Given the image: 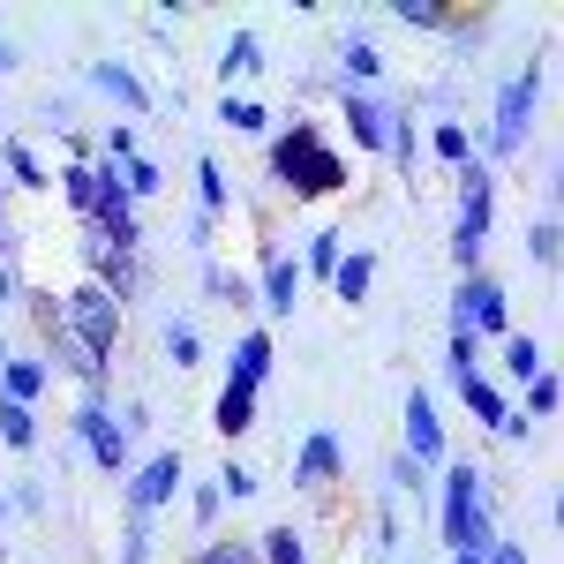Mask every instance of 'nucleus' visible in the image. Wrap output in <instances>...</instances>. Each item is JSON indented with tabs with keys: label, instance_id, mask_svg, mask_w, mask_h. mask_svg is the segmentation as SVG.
Instances as JSON below:
<instances>
[{
	"label": "nucleus",
	"instance_id": "nucleus-1",
	"mask_svg": "<svg viewBox=\"0 0 564 564\" xmlns=\"http://www.w3.org/2000/svg\"><path fill=\"white\" fill-rule=\"evenodd\" d=\"M263 174H271V188H286L294 204H324V196H347L354 188L347 151L324 135L316 113H294L286 129L263 143Z\"/></svg>",
	"mask_w": 564,
	"mask_h": 564
},
{
	"label": "nucleus",
	"instance_id": "nucleus-2",
	"mask_svg": "<svg viewBox=\"0 0 564 564\" xmlns=\"http://www.w3.org/2000/svg\"><path fill=\"white\" fill-rule=\"evenodd\" d=\"M430 505H436L444 557H481L497 542V497H489V475L475 459H444V481L430 489Z\"/></svg>",
	"mask_w": 564,
	"mask_h": 564
},
{
	"label": "nucleus",
	"instance_id": "nucleus-3",
	"mask_svg": "<svg viewBox=\"0 0 564 564\" xmlns=\"http://www.w3.org/2000/svg\"><path fill=\"white\" fill-rule=\"evenodd\" d=\"M542 84H550V53H534L520 76H505V84H497V106H489V135L475 143L481 166H512L527 143H534V98H542Z\"/></svg>",
	"mask_w": 564,
	"mask_h": 564
},
{
	"label": "nucleus",
	"instance_id": "nucleus-4",
	"mask_svg": "<svg viewBox=\"0 0 564 564\" xmlns=\"http://www.w3.org/2000/svg\"><path fill=\"white\" fill-rule=\"evenodd\" d=\"M489 226H497V174H489L481 159H467V166H459V218H452V263H459V279L481 271Z\"/></svg>",
	"mask_w": 564,
	"mask_h": 564
},
{
	"label": "nucleus",
	"instance_id": "nucleus-5",
	"mask_svg": "<svg viewBox=\"0 0 564 564\" xmlns=\"http://www.w3.org/2000/svg\"><path fill=\"white\" fill-rule=\"evenodd\" d=\"M181 489H188V459H181L174 444L143 452L129 475H121V520H151V527H159V512L174 505Z\"/></svg>",
	"mask_w": 564,
	"mask_h": 564
},
{
	"label": "nucleus",
	"instance_id": "nucleus-6",
	"mask_svg": "<svg viewBox=\"0 0 564 564\" xmlns=\"http://www.w3.org/2000/svg\"><path fill=\"white\" fill-rule=\"evenodd\" d=\"M68 430H76V444H84V459L98 467V475L121 481L135 467V444L121 436V422H113V391H106V384L76 391V422H68Z\"/></svg>",
	"mask_w": 564,
	"mask_h": 564
},
{
	"label": "nucleus",
	"instance_id": "nucleus-7",
	"mask_svg": "<svg viewBox=\"0 0 564 564\" xmlns=\"http://www.w3.org/2000/svg\"><path fill=\"white\" fill-rule=\"evenodd\" d=\"M61 324H68V339L84 354H98L106 369H113V347H121V324H129V308L113 302V294H98L90 279H76L68 294H61Z\"/></svg>",
	"mask_w": 564,
	"mask_h": 564
},
{
	"label": "nucleus",
	"instance_id": "nucleus-8",
	"mask_svg": "<svg viewBox=\"0 0 564 564\" xmlns=\"http://www.w3.org/2000/svg\"><path fill=\"white\" fill-rule=\"evenodd\" d=\"M452 324L475 332V339H505V332H512V294H505V279H497V271H467L459 294H452Z\"/></svg>",
	"mask_w": 564,
	"mask_h": 564
},
{
	"label": "nucleus",
	"instance_id": "nucleus-9",
	"mask_svg": "<svg viewBox=\"0 0 564 564\" xmlns=\"http://www.w3.org/2000/svg\"><path fill=\"white\" fill-rule=\"evenodd\" d=\"M399 113H406V98H391V90H339V129L354 135V151H384Z\"/></svg>",
	"mask_w": 564,
	"mask_h": 564
},
{
	"label": "nucleus",
	"instance_id": "nucleus-10",
	"mask_svg": "<svg viewBox=\"0 0 564 564\" xmlns=\"http://www.w3.org/2000/svg\"><path fill=\"white\" fill-rule=\"evenodd\" d=\"M339 481H347V444H339V430H302V444H294V489L302 497H324Z\"/></svg>",
	"mask_w": 564,
	"mask_h": 564
},
{
	"label": "nucleus",
	"instance_id": "nucleus-11",
	"mask_svg": "<svg viewBox=\"0 0 564 564\" xmlns=\"http://www.w3.org/2000/svg\"><path fill=\"white\" fill-rule=\"evenodd\" d=\"M414 467H444L452 459V436H444V414H436V399L422 384L406 391V444H399Z\"/></svg>",
	"mask_w": 564,
	"mask_h": 564
},
{
	"label": "nucleus",
	"instance_id": "nucleus-12",
	"mask_svg": "<svg viewBox=\"0 0 564 564\" xmlns=\"http://www.w3.org/2000/svg\"><path fill=\"white\" fill-rule=\"evenodd\" d=\"M271 369H279V339H271L263 324H249V332L234 339V354H226V384H234V391H257V399H263Z\"/></svg>",
	"mask_w": 564,
	"mask_h": 564
},
{
	"label": "nucleus",
	"instance_id": "nucleus-13",
	"mask_svg": "<svg viewBox=\"0 0 564 564\" xmlns=\"http://www.w3.org/2000/svg\"><path fill=\"white\" fill-rule=\"evenodd\" d=\"M257 308H271V316H294V302H302V263L286 257V249H257Z\"/></svg>",
	"mask_w": 564,
	"mask_h": 564
},
{
	"label": "nucleus",
	"instance_id": "nucleus-14",
	"mask_svg": "<svg viewBox=\"0 0 564 564\" xmlns=\"http://www.w3.org/2000/svg\"><path fill=\"white\" fill-rule=\"evenodd\" d=\"M84 90L90 98H106V106H121V113H151V84H143V76H135L129 61H90L84 68Z\"/></svg>",
	"mask_w": 564,
	"mask_h": 564
},
{
	"label": "nucleus",
	"instance_id": "nucleus-15",
	"mask_svg": "<svg viewBox=\"0 0 564 564\" xmlns=\"http://www.w3.org/2000/svg\"><path fill=\"white\" fill-rule=\"evenodd\" d=\"M84 279L98 286V294H113L121 308H135V302H143V279H151V263L135 257V249H106L98 263H84Z\"/></svg>",
	"mask_w": 564,
	"mask_h": 564
},
{
	"label": "nucleus",
	"instance_id": "nucleus-16",
	"mask_svg": "<svg viewBox=\"0 0 564 564\" xmlns=\"http://www.w3.org/2000/svg\"><path fill=\"white\" fill-rule=\"evenodd\" d=\"M339 90H384V53H377L369 31L339 39Z\"/></svg>",
	"mask_w": 564,
	"mask_h": 564
},
{
	"label": "nucleus",
	"instance_id": "nucleus-17",
	"mask_svg": "<svg viewBox=\"0 0 564 564\" xmlns=\"http://www.w3.org/2000/svg\"><path fill=\"white\" fill-rule=\"evenodd\" d=\"M45 384H53L45 354H0V399H15V406H39Z\"/></svg>",
	"mask_w": 564,
	"mask_h": 564
},
{
	"label": "nucleus",
	"instance_id": "nucleus-18",
	"mask_svg": "<svg viewBox=\"0 0 564 564\" xmlns=\"http://www.w3.org/2000/svg\"><path fill=\"white\" fill-rule=\"evenodd\" d=\"M0 174H8V188H31V196L53 188V166L39 159V143H23V135H8V143H0Z\"/></svg>",
	"mask_w": 564,
	"mask_h": 564
},
{
	"label": "nucleus",
	"instance_id": "nucleus-19",
	"mask_svg": "<svg viewBox=\"0 0 564 564\" xmlns=\"http://www.w3.org/2000/svg\"><path fill=\"white\" fill-rule=\"evenodd\" d=\"M332 294H339L347 308L369 302V294H377V249H347V257H339V271H332Z\"/></svg>",
	"mask_w": 564,
	"mask_h": 564
},
{
	"label": "nucleus",
	"instance_id": "nucleus-20",
	"mask_svg": "<svg viewBox=\"0 0 564 564\" xmlns=\"http://www.w3.org/2000/svg\"><path fill=\"white\" fill-rule=\"evenodd\" d=\"M422 143H430V151H436V159H444V166H452V174H459V166L475 159V129H467L459 113H436L430 129H422Z\"/></svg>",
	"mask_w": 564,
	"mask_h": 564
},
{
	"label": "nucleus",
	"instance_id": "nucleus-21",
	"mask_svg": "<svg viewBox=\"0 0 564 564\" xmlns=\"http://www.w3.org/2000/svg\"><path fill=\"white\" fill-rule=\"evenodd\" d=\"M212 430L234 444V436H249L257 430V391H234V384H218V399H212Z\"/></svg>",
	"mask_w": 564,
	"mask_h": 564
},
{
	"label": "nucleus",
	"instance_id": "nucleus-22",
	"mask_svg": "<svg viewBox=\"0 0 564 564\" xmlns=\"http://www.w3.org/2000/svg\"><path fill=\"white\" fill-rule=\"evenodd\" d=\"M459 391V406H467V414H475L481 430L497 436V422H505V414H512V399H505V384H489V377H467V384H452Z\"/></svg>",
	"mask_w": 564,
	"mask_h": 564
},
{
	"label": "nucleus",
	"instance_id": "nucleus-23",
	"mask_svg": "<svg viewBox=\"0 0 564 564\" xmlns=\"http://www.w3.org/2000/svg\"><path fill=\"white\" fill-rule=\"evenodd\" d=\"M196 212H204V218L234 212V174L218 166V151H204V159H196Z\"/></svg>",
	"mask_w": 564,
	"mask_h": 564
},
{
	"label": "nucleus",
	"instance_id": "nucleus-24",
	"mask_svg": "<svg viewBox=\"0 0 564 564\" xmlns=\"http://www.w3.org/2000/svg\"><path fill=\"white\" fill-rule=\"evenodd\" d=\"M263 68V39L257 31H234V39L218 45V84H249Z\"/></svg>",
	"mask_w": 564,
	"mask_h": 564
},
{
	"label": "nucleus",
	"instance_id": "nucleus-25",
	"mask_svg": "<svg viewBox=\"0 0 564 564\" xmlns=\"http://www.w3.org/2000/svg\"><path fill=\"white\" fill-rule=\"evenodd\" d=\"M218 129H234V135H271V106H263V98H249V90H226V98H218Z\"/></svg>",
	"mask_w": 564,
	"mask_h": 564
},
{
	"label": "nucleus",
	"instance_id": "nucleus-26",
	"mask_svg": "<svg viewBox=\"0 0 564 564\" xmlns=\"http://www.w3.org/2000/svg\"><path fill=\"white\" fill-rule=\"evenodd\" d=\"M391 15H399L406 31H430V39H452V23H459L452 0H391Z\"/></svg>",
	"mask_w": 564,
	"mask_h": 564
},
{
	"label": "nucleus",
	"instance_id": "nucleus-27",
	"mask_svg": "<svg viewBox=\"0 0 564 564\" xmlns=\"http://www.w3.org/2000/svg\"><path fill=\"white\" fill-rule=\"evenodd\" d=\"M159 354H166L174 369H196V361H204V332H196L188 316H159Z\"/></svg>",
	"mask_w": 564,
	"mask_h": 564
},
{
	"label": "nucleus",
	"instance_id": "nucleus-28",
	"mask_svg": "<svg viewBox=\"0 0 564 564\" xmlns=\"http://www.w3.org/2000/svg\"><path fill=\"white\" fill-rule=\"evenodd\" d=\"M196 279H204V294H212V302H226V308H257V286H249V279H241V271H226V263H196Z\"/></svg>",
	"mask_w": 564,
	"mask_h": 564
},
{
	"label": "nucleus",
	"instance_id": "nucleus-29",
	"mask_svg": "<svg viewBox=\"0 0 564 564\" xmlns=\"http://www.w3.org/2000/svg\"><path fill=\"white\" fill-rule=\"evenodd\" d=\"M557 406H564V391H557V377L542 369V377H527V384H520V406H512V414L534 430V422H557Z\"/></svg>",
	"mask_w": 564,
	"mask_h": 564
},
{
	"label": "nucleus",
	"instance_id": "nucleus-30",
	"mask_svg": "<svg viewBox=\"0 0 564 564\" xmlns=\"http://www.w3.org/2000/svg\"><path fill=\"white\" fill-rule=\"evenodd\" d=\"M0 444H8L15 459H31V452H39V406H15V399H0Z\"/></svg>",
	"mask_w": 564,
	"mask_h": 564
},
{
	"label": "nucleus",
	"instance_id": "nucleus-31",
	"mask_svg": "<svg viewBox=\"0 0 564 564\" xmlns=\"http://www.w3.org/2000/svg\"><path fill=\"white\" fill-rule=\"evenodd\" d=\"M497 347H505V377H512V384L542 377V339H534V332H520V324H512V332H505Z\"/></svg>",
	"mask_w": 564,
	"mask_h": 564
},
{
	"label": "nucleus",
	"instance_id": "nucleus-32",
	"mask_svg": "<svg viewBox=\"0 0 564 564\" xmlns=\"http://www.w3.org/2000/svg\"><path fill=\"white\" fill-rule=\"evenodd\" d=\"M53 188H61V204L84 218V226L98 218V181H90V166H61V174H53Z\"/></svg>",
	"mask_w": 564,
	"mask_h": 564
},
{
	"label": "nucleus",
	"instance_id": "nucleus-33",
	"mask_svg": "<svg viewBox=\"0 0 564 564\" xmlns=\"http://www.w3.org/2000/svg\"><path fill=\"white\" fill-rule=\"evenodd\" d=\"M339 257H347V241H339V226H324V234H316V241H308L302 257V279H324V286H332V271H339Z\"/></svg>",
	"mask_w": 564,
	"mask_h": 564
},
{
	"label": "nucleus",
	"instance_id": "nucleus-34",
	"mask_svg": "<svg viewBox=\"0 0 564 564\" xmlns=\"http://www.w3.org/2000/svg\"><path fill=\"white\" fill-rule=\"evenodd\" d=\"M121 181H129V204H159V188H166V159L135 151L129 166H121Z\"/></svg>",
	"mask_w": 564,
	"mask_h": 564
},
{
	"label": "nucleus",
	"instance_id": "nucleus-35",
	"mask_svg": "<svg viewBox=\"0 0 564 564\" xmlns=\"http://www.w3.org/2000/svg\"><path fill=\"white\" fill-rule=\"evenodd\" d=\"M257 564H308L302 527H263L257 534Z\"/></svg>",
	"mask_w": 564,
	"mask_h": 564
},
{
	"label": "nucleus",
	"instance_id": "nucleus-36",
	"mask_svg": "<svg viewBox=\"0 0 564 564\" xmlns=\"http://www.w3.org/2000/svg\"><path fill=\"white\" fill-rule=\"evenodd\" d=\"M557 257H564L557 212H542V218H534V226H527V263H534V271H557Z\"/></svg>",
	"mask_w": 564,
	"mask_h": 564
},
{
	"label": "nucleus",
	"instance_id": "nucleus-37",
	"mask_svg": "<svg viewBox=\"0 0 564 564\" xmlns=\"http://www.w3.org/2000/svg\"><path fill=\"white\" fill-rule=\"evenodd\" d=\"M444 377H452V384L481 377V339H475V332H459V324H452V339H444Z\"/></svg>",
	"mask_w": 564,
	"mask_h": 564
},
{
	"label": "nucleus",
	"instance_id": "nucleus-38",
	"mask_svg": "<svg viewBox=\"0 0 564 564\" xmlns=\"http://www.w3.org/2000/svg\"><path fill=\"white\" fill-rule=\"evenodd\" d=\"M188 564H257V542H234V534H204Z\"/></svg>",
	"mask_w": 564,
	"mask_h": 564
},
{
	"label": "nucleus",
	"instance_id": "nucleus-39",
	"mask_svg": "<svg viewBox=\"0 0 564 564\" xmlns=\"http://www.w3.org/2000/svg\"><path fill=\"white\" fill-rule=\"evenodd\" d=\"M384 159L399 166V174H406V166L422 159V121H414V113H399V121H391V135H384Z\"/></svg>",
	"mask_w": 564,
	"mask_h": 564
},
{
	"label": "nucleus",
	"instance_id": "nucleus-40",
	"mask_svg": "<svg viewBox=\"0 0 564 564\" xmlns=\"http://www.w3.org/2000/svg\"><path fill=\"white\" fill-rule=\"evenodd\" d=\"M384 481H391V489H399V497H414V505L430 497V467H414L406 452H391V459H384Z\"/></svg>",
	"mask_w": 564,
	"mask_h": 564
},
{
	"label": "nucleus",
	"instance_id": "nucleus-41",
	"mask_svg": "<svg viewBox=\"0 0 564 564\" xmlns=\"http://www.w3.org/2000/svg\"><path fill=\"white\" fill-rule=\"evenodd\" d=\"M212 481H218V497H226V505H249V497H257V475H249L241 459H226Z\"/></svg>",
	"mask_w": 564,
	"mask_h": 564
},
{
	"label": "nucleus",
	"instance_id": "nucleus-42",
	"mask_svg": "<svg viewBox=\"0 0 564 564\" xmlns=\"http://www.w3.org/2000/svg\"><path fill=\"white\" fill-rule=\"evenodd\" d=\"M113 564H151V520H121V550Z\"/></svg>",
	"mask_w": 564,
	"mask_h": 564
},
{
	"label": "nucleus",
	"instance_id": "nucleus-43",
	"mask_svg": "<svg viewBox=\"0 0 564 564\" xmlns=\"http://www.w3.org/2000/svg\"><path fill=\"white\" fill-rule=\"evenodd\" d=\"M188 512H196V534H218V512H226L218 481H204V489H188Z\"/></svg>",
	"mask_w": 564,
	"mask_h": 564
},
{
	"label": "nucleus",
	"instance_id": "nucleus-44",
	"mask_svg": "<svg viewBox=\"0 0 564 564\" xmlns=\"http://www.w3.org/2000/svg\"><path fill=\"white\" fill-rule=\"evenodd\" d=\"M8 512L39 520V512H45V489H39V481H8Z\"/></svg>",
	"mask_w": 564,
	"mask_h": 564
},
{
	"label": "nucleus",
	"instance_id": "nucleus-45",
	"mask_svg": "<svg viewBox=\"0 0 564 564\" xmlns=\"http://www.w3.org/2000/svg\"><path fill=\"white\" fill-rule=\"evenodd\" d=\"M481 564H534L520 550V542H512V534H497V542H489V550H481Z\"/></svg>",
	"mask_w": 564,
	"mask_h": 564
},
{
	"label": "nucleus",
	"instance_id": "nucleus-46",
	"mask_svg": "<svg viewBox=\"0 0 564 564\" xmlns=\"http://www.w3.org/2000/svg\"><path fill=\"white\" fill-rule=\"evenodd\" d=\"M23 286H31V279H23L15 263H0V302H23Z\"/></svg>",
	"mask_w": 564,
	"mask_h": 564
},
{
	"label": "nucleus",
	"instance_id": "nucleus-47",
	"mask_svg": "<svg viewBox=\"0 0 564 564\" xmlns=\"http://www.w3.org/2000/svg\"><path fill=\"white\" fill-rule=\"evenodd\" d=\"M8 68H23V53H15V39H0V76H8Z\"/></svg>",
	"mask_w": 564,
	"mask_h": 564
},
{
	"label": "nucleus",
	"instance_id": "nucleus-48",
	"mask_svg": "<svg viewBox=\"0 0 564 564\" xmlns=\"http://www.w3.org/2000/svg\"><path fill=\"white\" fill-rule=\"evenodd\" d=\"M8 257H15V234H8V226H0V263H8Z\"/></svg>",
	"mask_w": 564,
	"mask_h": 564
},
{
	"label": "nucleus",
	"instance_id": "nucleus-49",
	"mask_svg": "<svg viewBox=\"0 0 564 564\" xmlns=\"http://www.w3.org/2000/svg\"><path fill=\"white\" fill-rule=\"evenodd\" d=\"M8 196H15V188H8V174H0V212H8Z\"/></svg>",
	"mask_w": 564,
	"mask_h": 564
},
{
	"label": "nucleus",
	"instance_id": "nucleus-50",
	"mask_svg": "<svg viewBox=\"0 0 564 564\" xmlns=\"http://www.w3.org/2000/svg\"><path fill=\"white\" fill-rule=\"evenodd\" d=\"M0 520H8V481H0Z\"/></svg>",
	"mask_w": 564,
	"mask_h": 564
},
{
	"label": "nucleus",
	"instance_id": "nucleus-51",
	"mask_svg": "<svg viewBox=\"0 0 564 564\" xmlns=\"http://www.w3.org/2000/svg\"><path fill=\"white\" fill-rule=\"evenodd\" d=\"M452 564H481V557H452Z\"/></svg>",
	"mask_w": 564,
	"mask_h": 564
},
{
	"label": "nucleus",
	"instance_id": "nucleus-52",
	"mask_svg": "<svg viewBox=\"0 0 564 564\" xmlns=\"http://www.w3.org/2000/svg\"><path fill=\"white\" fill-rule=\"evenodd\" d=\"M0 135H8V113H0Z\"/></svg>",
	"mask_w": 564,
	"mask_h": 564
},
{
	"label": "nucleus",
	"instance_id": "nucleus-53",
	"mask_svg": "<svg viewBox=\"0 0 564 564\" xmlns=\"http://www.w3.org/2000/svg\"><path fill=\"white\" fill-rule=\"evenodd\" d=\"M0 354H8V347H0Z\"/></svg>",
	"mask_w": 564,
	"mask_h": 564
}]
</instances>
